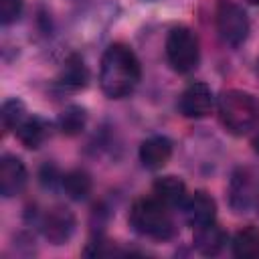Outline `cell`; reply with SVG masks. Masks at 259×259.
<instances>
[{
    "label": "cell",
    "instance_id": "6da1fadb",
    "mask_svg": "<svg viewBox=\"0 0 259 259\" xmlns=\"http://www.w3.org/2000/svg\"><path fill=\"white\" fill-rule=\"evenodd\" d=\"M140 77H142L140 61L127 45L113 42L105 49L99 67V85L107 97L111 99L127 97L140 83Z\"/></svg>",
    "mask_w": 259,
    "mask_h": 259
},
{
    "label": "cell",
    "instance_id": "7a4b0ae2",
    "mask_svg": "<svg viewBox=\"0 0 259 259\" xmlns=\"http://www.w3.org/2000/svg\"><path fill=\"white\" fill-rule=\"evenodd\" d=\"M219 119L233 136L249 134L259 123V99L243 89H229L219 97Z\"/></svg>",
    "mask_w": 259,
    "mask_h": 259
},
{
    "label": "cell",
    "instance_id": "3957f363",
    "mask_svg": "<svg viewBox=\"0 0 259 259\" xmlns=\"http://www.w3.org/2000/svg\"><path fill=\"white\" fill-rule=\"evenodd\" d=\"M168 208L156 196L138 198L130 208V225L144 237L166 241L174 235V221Z\"/></svg>",
    "mask_w": 259,
    "mask_h": 259
},
{
    "label": "cell",
    "instance_id": "277c9868",
    "mask_svg": "<svg viewBox=\"0 0 259 259\" xmlns=\"http://www.w3.org/2000/svg\"><path fill=\"white\" fill-rule=\"evenodd\" d=\"M166 57L174 71L190 73L198 67L200 47L196 34L188 26H176L166 36Z\"/></svg>",
    "mask_w": 259,
    "mask_h": 259
},
{
    "label": "cell",
    "instance_id": "5b68a950",
    "mask_svg": "<svg viewBox=\"0 0 259 259\" xmlns=\"http://www.w3.org/2000/svg\"><path fill=\"white\" fill-rule=\"evenodd\" d=\"M217 30L227 45H243L249 36V16L243 6L233 0H221L217 6Z\"/></svg>",
    "mask_w": 259,
    "mask_h": 259
},
{
    "label": "cell",
    "instance_id": "8992f818",
    "mask_svg": "<svg viewBox=\"0 0 259 259\" xmlns=\"http://www.w3.org/2000/svg\"><path fill=\"white\" fill-rule=\"evenodd\" d=\"M212 105H214L212 91L206 83H200V81L190 83L178 97V111L190 119L206 117L212 111Z\"/></svg>",
    "mask_w": 259,
    "mask_h": 259
},
{
    "label": "cell",
    "instance_id": "52a82bcc",
    "mask_svg": "<svg viewBox=\"0 0 259 259\" xmlns=\"http://www.w3.org/2000/svg\"><path fill=\"white\" fill-rule=\"evenodd\" d=\"M40 229L53 245H65L75 231V214L65 206H53L45 212Z\"/></svg>",
    "mask_w": 259,
    "mask_h": 259
},
{
    "label": "cell",
    "instance_id": "ba28073f",
    "mask_svg": "<svg viewBox=\"0 0 259 259\" xmlns=\"http://www.w3.org/2000/svg\"><path fill=\"white\" fill-rule=\"evenodd\" d=\"M184 217L192 229L214 223V219H217L214 198L204 190H196L194 194L186 196V200H184Z\"/></svg>",
    "mask_w": 259,
    "mask_h": 259
},
{
    "label": "cell",
    "instance_id": "9c48e42d",
    "mask_svg": "<svg viewBox=\"0 0 259 259\" xmlns=\"http://www.w3.org/2000/svg\"><path fill=\"white\" fill-rule=\"evenodd\" d=\"M26 184V166L20 158L6 154L0 160V194L4 198L16 196Z\"/></svg>",
    "mask_w": 259,
    "mask_h": 259
},
{
    "label": "cell",
    "instance_id": "30bf717a",
    "mask_svg": "<svg viewBox=\"0 0 259 259\" xmlns=\"http://www.w3.org/2000/svg\"><path fill=\"white\" fill-rule=\"evenodd\" d=\"M140 162L148 170H160L172 156V142L166 136H150L140 144Z\"/></svg>",
    "mask_w": 259,
    "mask_h": 259
},
{
    "label": "cell",
    "instance_id": "8fae6325",
    "mask_svg": "<svg viewBox=\"0 0 259 259\" xmlns=\"http://www.w3.org/2000/svg\"><path fill=\"white\" fill-rule=\"evenodd\" d=\"M229 202L235 212H245L255 202V190L247 170H237L229 184Z\"/></svg>",
    "mask_w": 259,
    "mask_h": 259
},
{
    "label": "cell",
    "instance_id": "7c38bea8",
    "mask_svg": "<svg viewBox=\"0 0 259 259\" xmlns=\"http://www.w3.org/2000/svg\"><path fill=\"white\" fill-rule=\"evenodd\" d=\"M225 243H227V233L217 223H208L204 227L194 229V247L200 255H206V257L219 255Z\"/></svg>",
    "mask_w": 259,
    "mask_h": 259
},
{
    "label": "cell",
    "instance_id": "4fadbf2b",
    "mask_svg": "<svg viewBox=\"0 0 259 259\" xmlns=\"http://www.w3.org/2000/svg\"><path fill=\"white\" fill-rule=\"evenodd\" d=\"M87 81H89V71H87L85 61L79 55H69L61 67L59 83L67 89H83Z\"/></svg>",
    "mask_w": 259,
    "mask_h": 259
},
{
    "label": "cell",
    "instance_id": "5bb4252c",
    "mask_svg": "<svg viewBox=\"0 0 259 259\" xmlns=\"http://www.w3.org/2000/svg\"><path fill=\"white\" fill-rule=\"evenodd\" d=\"M152 190H154V196L158 200H162L164 204H168V206L184 204V200H186V184L178 176L156 178Z\"/></svg>",
    "mask_w": 259,
    "mask_h": 259
},
{
    "label": "cell",
    "instance_id": "9a60e30c",
    "mask_svg": "<svg viewBox=\"0 0 259 259\" xmlns=\"http://www.w3.org/2000/svg\"><path fill=\"white\" fill-rule=\"evenodd\" d=\"M14 134H16L18 142H20L24 148L36 150V148H40V144H42L45 138H47V123H45L40 117H36V115L24 117V121L14 130Z\"/></svg>",
    "mask_w": 259,
    "mask_h": 259
},
{
    "label": "cell",
    "instance_id": "2e32d148",
    "mask_svg": "<svg viewBox=\"0 0 259 259\" xmlns=\"http://www.w3.org/2000/svg\"><path fill=\"white\" fill-rule=\"evenodd\" d=\"M61 186L71 200H85L91 192V176L85 170H69L61 176Z\"/></svg>",
    "mask_w": 259,
    "mask_h": 259
},
{
    "label": "cell",
    "instance_id": "e0dca14e",
    "mask_svg": "<svg viewBox=\"0 0 259 259\" xmlns=\"http://www.w3.org/2000/svg\"><path fill=\"white\" fill-rule=\"evenodd\" d=\"M87 125V111L81 105L65 107L57 117V127L63 136H79Z\"/></svg>",
    "mask_w": 259,
    "mask_h": 259
},
{
    "label": "cell",
    "instance_id": "ac0fdd59",
    "mask_svg": "<svg viewBox=\"0 0 259 259\" xmlns=\"http://www.w3.org/2000/svg\"><path fill=\"white\" fill-rule=\"evenodd\" d=\"M233 253L237 257H259V231L255 227L241 229L233 239Z\"/></svg>",
    "mask_w": 259,
    "mask_h": 259
},
{
    "label": "cell",
    "instance_id": "d6986e66",
    "mask_svg": "<svg viewBox=\"0 0 259 259\" xmlns=\"http://www.w3.org/2000/svg\"><path fill=\"white\" fill-rule=\"evenodd\" d=\"M0 119H2V127L4 132H12L16 130L22 121H24V103L20 99H8L2 103V111H0Z\"/></svg>",
    "mask_w": 259,
    "mask_h": 259
},
{
    "label": "cell",
    "instance_id": "ffe728a7",
    "mask_svg": "<svg viewBox=\"0 0 259 259\" xmlns=\"http://www.w3.org/2000/svg\"><path fill=\"white\" fill-rule=\"evenodd\" d=\"M24 0H0V22L10 24L14 22L22 12Z\"/></svg>",
    "mask_w": 259,
    "mask_h": 259
},
{
    "label": "cell",
    "instance_id": "44dd1931",
    "mask_svg": "<svg viewBox=\"0 0 259 259\" xmlns=\"http://www.w3.org/2000/svg\"><path fill=\"white\" fill-rule=\"evenodd\" d=\"M251 146H253V150L259 154V132L253 136V140H251Z\"/></svg>",
    "mask_w": 259,
    "mask_h": 259
},
{
    "label": "cell",
    "instance_id": "7402d4cb",
    "mask_svg": "<svg viewBox=\"0 0 259 259\" xmlns=\"http://www.w3.org/2000/svg\"><path fill=\"white\" fill-rule=\"evenodd\" d=\"M255 206H257V210H259V190L255 192Z\"/></svg>",
    "mask_w": 259,
    "mask_h": 259
},
{
    "label": "cell",
    "instance_id": "603a6c76",
    "mask_svg": "<svg viewBox=\"0 0 259 259\" xmlns=\"http://www.w3.org/2000/svg\"><path fill=\"white\" fill-rule=\"evenodd\" d=\"M249 4H253V6H259V0H247Z\"/></svg>",
    "mask_w": 259,
    "mask_h": 259
},
{
    "label": "cell",
    "instance_id": "cb8c5ba5",
    "mask_svg": "<svg viewBox=\"0 0 259 259\" xmlns=\"http://www.w3.org/2000/svg\"><path fill=\"white\" fill-rule=\"evenodd\" d=\"M257 73H259V59H257Z\"/></svg>",
    "mask_w": 259,
    "mask_h": 259
}]
</instances>
